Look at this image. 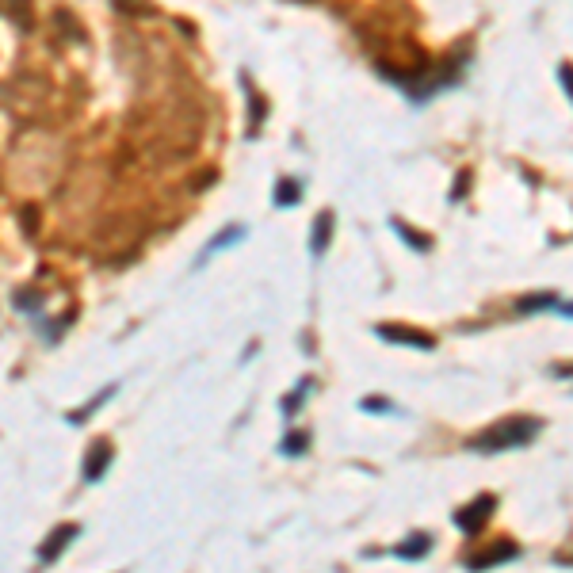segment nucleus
Wrapping results in <instances>:
<instances>
[{
  "instance_id": "1",
  "label": "nucleus",
  "mask_w": 573,
  "mask_h": 573,
  "mask_svg": "<svg viewBox=\"0 0 573 573\" xmlns=\"http://www.w3.org/2000/svg\"><path fill=\"white\" fill-rule=\"evenodd\" d=\"M539 432V425H528V421H512V425L505 428H493L489 436H482V440H474V447L478 451H497V447H524Z\"/></svg>"
},
{
  "instance_id": "2",
  "label": "nucleus",
  "mask_w": 573,
  "mask_h": 573,
  "mask_svg": "<svg viewBox=\"0 0 573 573\" xmlns=\"http://www.w3.org/2000/svg\"><path fill=\"white\" fill-rule=\"evenodd\" d=\"M493 505H497L493 497H478V501H474V505H470L467 512H459V516H455V520H459V528L474 535V531H478V528H482V524H486V520H489V512H493Z\"/></svg>"
},
{
  "instance_id": "3",
  "label": "nucleus",
  "mask_w": 573,
  "mask_h": 573,
  "mask_svg": "<svg viewBox=\"0 0 573 573\" xmlns=\"http://www.w3.org/2000/svg\"><path fill=\"white\" fill-rule=\"evenodd\" d=\"M107 463H111V447L96 444V447H92V455H88V463H85V478H88V482H96V478L104 474Z\"/></svg>"
},
{
  "instance_id": "4",
  "label": "nucleus",
  "mask_w": 573,
  "mask_h": 573,
  "mask_svg": "<svg viewBox=\"0 0 573 573\" xmlns=\"http://www.w3.org/2000/svg\"><path fill=\"white\" fill-rule=\"evenodd\" d=\"M516 547H493L489 554H478V558H470V570H486V566H501V562H509V558H516Z\"/></svg>"
},
{
  "instance_id": "5",
  "label": "nucleus",
  "mask_w": 573,
  "mask_h": 573,
  "mask_svg": "<svg viewBox=\"0 0 573 573\" xmlns=\"http://www.w3.org/2000/svg\"><path fill=\"white\" fill-rule=\"evenodd\" d=\"M73 535H77V528H58L54 535H50L54 543H50V547H43V551H39V558H43V562H54V558H58V551H62Z\"/></svg>"
},
{
  "instance_id": "6",
  "label": "nucleus",
  "mask_w": 573,
  "mask_h": 573,
  "mask_svg": "<svg viewBox=\"0 0 573 573\" xmlns=\"http://www.w3.org/2000/svg\"><path fill=\"white\" fill-rule=\"evenodd\" d=\"M382 337H386V340H405V344H417V348H432V340L413 337V333H394V329H382Z\"/></svg>"
},
{
  "instance_id": "7",
  "label": "nucleus",
  "mask_w": 573,
  "mask_h": 573,
  "mask_svg": "<svg viewBox=\"0 0 573 573\" xmlns=\"http://www.w3.org/2000/svg\"><path fill=\"white\" fill-rule=\"evenodd\" d=\"M413 539H417V543H409V547H398V554H402V558H421V554L428 551V535H413Z\"/></svg>"
},
{
  "instance_id": "8",
  "label": "nucleus",
  "mask_w": 573,
  "mask_h": 573,
  "mask_svg": "<svg viewBox=\"0 0 573 573\" xmlns=\"http://www.w3.org/2000/svg\"><path fill=\"white\" fill-rule=\"evenodd\" d=\"M329 222H333V218H329V214H321V226H318V245H314V249H325V241H329Z\"/></svg>"
},
{
  "instance_id": "9",
  "label": "nucleus",
  "mask_w": 573,
  "mask_h": 573,
  "mask_svg": "<svg viewBox=\"0 0 573 573\" xmlns=\"http://www.w3.org/2000/svg\"><path fill=\"white\" fill-rule=\"evenodd\" d=\"M302 444H306V436L298 432V436H291V440H287V451H291V455H302Z\"/></svg>"
},
{
  "instance_id": "10",
  "label": "nucleus",
  "mask_w": 573,
  "mask_h": 573,
  "mask_svg": "<svg viewBox=\"0 0 573 573\" xmlns=\"http://www.w3.org/2000/svg\"><path fill=\"white\" fill-rule=\"evenodd\" d=\"M298 195V188L295 184H287V188H279V207H283V199H295Z\"/></svg>"
}]
</instances>
